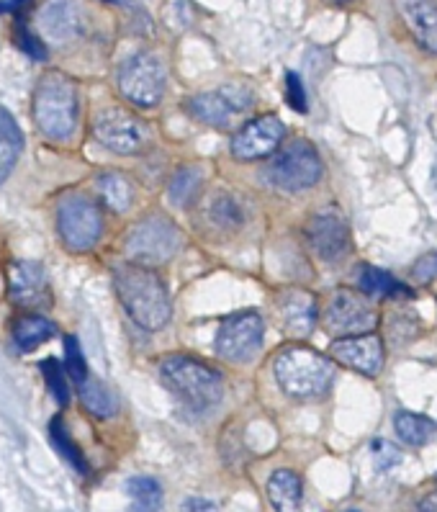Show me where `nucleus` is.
I'll return each instance as SVG.
<instances>
[{"label": "nucleus", "mask_w": 437, "mask_h": 512, "mask_svg": "<svg viewBox=\"0 0 437 512\" xmlns=\"http://www.w3.org/2000/svg\"><path fill=\"white\" fill-rule=\"evenodd\" d=\"M278 312H281L283 327H286L291 335H309L317 325V302H314L312 294H306V291L291 289L283 291L278 296Z\"/></svg>", "instance_id": "19"}, {"label": "nucleus", "mask_w": 437, "mask_h": 512, "mask_svg": "<svg viewBox=\"0 0 437 512\" xmlns=\"http://www.w3.org/2000/svg\"><path fill=\"white\" fill-rule=\"evenodd\" d=\"M330 356L342 366L355 368L360 374L378 376L384 368V345L376 335H353L330 345Z\"/></svg>", "instance_id": "16"}, {"label": "nucleus", "mask_w": 437, "mask_h": 512, "mask_svg": "<svg viewBox=\"0 0 437 512\" xmlns=\"http://www.w3.org/2000/svg\"><path fill=\"white\" fill-rule=\"evenodd\" d=\"M8 286H11V302H16L18 307H44L49 299L47 276L39 263H26V260L16 263L11 268Z\"/></svg>", "instance_id": "17"}, {"label": "nucleus", "mask_w": 437, "mask_h": 512, "mask_svg": "<svg viewBox=\"0 0 437 512\" xmlns=\"http://www.w3.org/2000/svg\"><path fill=\"white\" fill-rule=\"evenodd\" d=\"M16 44L21 49H24L26 55L34 57V60H47V49H44V44L39 42V37H34V31L26 29L24 21H18Z\"/></svg>", "instance_id": "34"}, {"label": "nucleus", "mask_w": 437, "mask_h": 512, "mask_svg": "<svg viewBox=\"0 0 437 512\" xmlns=\"http://www.w3.org/2000/svg\"><path fill=\"white\" fill-rule=\"evenodd\" d=\"M93 134L103 147L119 152V155H132V152L142 150V145L147 142V129L142 121L121 109L103 111L96 119Z\"/></svg>", "instance_id": "12"}, {"label": "nucleus", "mask_w": 437, "mask_h": 512, "mask_svg": "<svg viewBox=\"0 0 437 512\" xmlns=\"http://www.w3.org/2000/svg\"><path fill=\"white\" fill-rule=\"evenodd\" d=\"M414 276L420 278V281H432L437 276V255H427L422 258L417 266H414Z\"/></svg>", "instance_id": "36"}, {"label": "nucleus", "mask_w": 437, "mask_h": 512, "mask_svg": "<svg viewBox=\"0 0 437 512\" xmlns=\"http://www.w3.org/2000/svg\"><path fill=\"white\" fill-rule=\"evenodd\" d=\"M57 229L72 253H85L103 232L101 209L83 193H67L57 204Z\"/></svg>", "instance_id": "6"}, {"label": "nucleus", "mask_w": 437, "mask_h": 512, "mask_svg": "<svg viewBox=\"0 0 437 512\" xmlns=\"http://www.w3.org/2000/svg\"><path fill=\"white\" fill-rule=\"evenodd\" d=\"M330 3H337V6H345V3H350V0H330Z\"/></svg>", "instance_id": "39"}, {"label": "nucleus", "mask_w": 437, "mask_h": 512, "mask_svg": "<svg viewBox=\"0 0 437 512\" xmlns=\"http://www.w3.org/2000/svg\"><path fill=\"white\" fill-rule=\"evenodd\" d=\"M301 494L304 487L294 471L281 469L268 479V497L276 512H301Z\"/></svg>", "instance_id": "20"}, {"label": "nucleus", "mask_w": 437, "mask_h": 512, "mask_svg": "<svg viewBox=\"0 0 437 512\" xmlns=\"http://www.w3.org/2000/svg\"><path fill=\"white\" fill-rule=\"evenodd\" d=\"M98 188H101V196L103 201L108 204V209H114V211H126L129 206H132V183L126 181L124 175L119 173H108L103 175L101 181H98Z\"/></svg>", "instance_id": "27"}, {"label": "nucleus", "mask_w": 437, "mask_h": 512, "mask_svg": "<svg viewBox=\"0 0 437 512\" xmlns=\"http://www.w3.org/2000/svg\"><path fill=\"white\" fill-rule=\"evenodd\" d=\"M309 245L324 263H335L350 250V227L337 209H324L314 214L309 227Z\"/></svg>", "instance_id": "13"}, {"label": "nucleus", "mask_w": 437, "mask_h": 512, "mask_svg": "<svg viewBox=\"0 0 437 512\" xmlns=\"http://www.w3.org/2000/svg\"><path fill=\"white\" fill-rule=\"evenodd\" d=\"M286 127L278 116H260V119L250 121L232 139V152L237 160L247 163V160H260L278 150L281 145Z\"/></svg>", "instance_id": "14"}, {"label": "nucleus", "mask_w": 437, "mask_h": 512, "mask_svg": "<svg viewBox=\"0 0 437 512\" xmlns=\"http://www.w3.org/2000/svg\"><path fill=\"white\" fill-rule=\"evenodd\" d=\"M396 8L412 37L430 52H437V0H396Z\"/></svg>", "instance_id": "18"}, {"label": "nucleus", "mask_w": 437, "mask_h": 512, "mask_svg": "<svg viewBox=\"0 0 437 512\" xmlns=\"http://www.w3.org/2000/svg\"><path fill=\"white\" fill-rule=\"evenodd\" d=\"M322 320L324 330L335 338H353V335H366L368 330L376 327V312L360 294L340 289L330 296Z\"/></svg>", "instance_id": "9"}, {"label": "nucleus", "mask_w": 437, "mask_h": 512, "mask_svg": "<svg viewBox=\"0 0 437 512\" xmlns=\"http://www.w3.org/2000/svg\"><path fill=\"white\" fill-rule=\"evenodd\" d=\"M78 389H80V399H83V407L90 412V415L111 417L116 412V407H119V404H116L114 392H111L101 379L88 376Z\"/></svg>", "instance_id": "21"}, {"label": "nucleus", "mask_w": 437, "mask_h": 512, "mask_svg": "<svg viewBox=\"0 0 437 512\" xmlns=\"http://www.w3.org/2000/svg\"><path fill=\"white\" fill-rule=\"evenodd\" d=\"M322 173L324 168L317 150L306 142H291L286 150H281L270 160L268 170H265L273 186L291 193L317 186L322 181Z\"/></svg>", "instance_id": "7"}, {"label": "nucleus", "mask_w": 437, "mask_h": 512, "mask_svg": "<svg viewBox=\"0 0 437 512\" xmlns=\"http://www.w3.org/2000/svg\"><path fill=\"white\" fill-rule=\"evenodd\" d=\"M265 322L258 312L232 314L216 332V350L227 361H250L263 345Z\"/></svg>", "instance_id": "10"}, {"label": "nucleus", "mask_w": 437, "mask_h": 512, "mask_svg": "<svg viewBox=\"0 0 437 512\" xmlns=\"http://www.w3.org/2000/svg\"><path fill=\"white\" fill-rule=\"evenodd\" d=\"M49 435H52V446L60 451V456L65 458L67 464H70L72 469H78L80 474H88V466H85L83 453H80V448L75 446V440H72L70 430L65 428L62 417H54L52 425H49Z\"/></svg>", "instance_id": "26"}, {"label": "nucleus", "mask_w": 437, "mask_h": 512, "mask_svg": "<svg viewBox=\"0 0 437 512\" xmlns=\"http://www.w3.org/2000/svg\"><path fill=\"white\" fill-rule=\"evenodd\" d=\"M36 24L54 44H67L85 31V11L80 0H49L39 11Z\"/></svg>", "instance_id": "15"}, {"label": "nucleus", "mask_w": 437, "mask_h": 512, "mask_svg": "<svg viewBox=\"0 0 437 512\" xmlns=\"http://www.w3.org/2000/svg\"><path fill=\"white\" fill-rule=\"evenodd\" d=\"M42 374H44V379H47L49 392L54 394V399H57L60 404L70 402V386H67L65 368L60 366V361H54V358H44Z\"/></svg>", "instance_id": "29"}, {"label": "nucleus", "mask_w": 437, "mask_h": 512, "mask_svg": "<svg viewBox=\"0 0 437 512\" xmlns=\"http://www.w3.org/2000/svg\"><path fill=\"white\" fill-rule=\"evenodd\" d=\"M65 368H67V374H70V379L78 386L90 376L78 338H72V335H67L65 338Z\"/></svg>", "instance_id": "30"}, {"label": "nucleus", "mask_w": 437, "mask_h": 512, "mask_svg": "<svg viewBox=\"0 0 437 512\" xmlns=\"http://www.w3.org/2000/svg\"><path fill=\"white\" fill-rule=\"evenodd\" d=\"M106 3H124V0H106Z\"/></svg>", "instance_id": "40"}, {"label": "nucleus", "mask_w": 437, "mask_h": 512, "mask_svg": "<svg viewBox=\"0 0 437 512\" xmlns=\"http://www.w3.org/2000/svg\"><path fill=\"white\" fill-rule=\"evenodd\" d=\"M54 332H57V327L44 320V317H24L13 330V340H16L18 350L26 353V350H34L36 345H42L44 340L52 338Z\"/></svg>", "instance_id": "24"}, {"label": "nucleus", "mask_w": 437, "mask_h": 512, "mask_svg": "<svg viewBox=\"0 0 437 512\" xmlns=\"http://www.w3.org/2000/svg\"><path fill=\"white\" fill-rule=\"evenodd\" d=\"M358 284L363 289V294L373 296V299H386V296H394L399 291H404V286L391 278L389 273L381 271V268L363 266L358 273Z\"/></svg>", "instance_id": "25"}, {"label": "nucleus", "mask_w": 437, "mask_h": 512, "mask_svg": "<svg viewBox=\"0 0 437 512\" xmlns=\"http://www.w3.org/2000/svg\"><path fill=\"white\" fill-rule=\"evenodd\" d=\"M132 497V512H157L162 505V489L150 476H134L126 484Z\"/></svg>", "instance_id": "23"}, {"label": "nucleus", "mask_w": 437, "mask_h": 512, "mask_svg": "<svg viewBox=\"0 0 437 512\" xmlns=\"http://www.w3.org/2000/svg\"><path fill=\"white\" fill-rule=\"evenodd\" d=\"M180 247V232L170 219L152 214V217L142 219L134 224L126 235L124 250L126 258L137 263V266H157L165 260L173 258Z\"/></svg>", "instance_id": "5"}, {"label": "nucleus", "mask_w": 437, "mask_h": 512, "mask_svg": "<svg viewBox=\"0 0 437 512\" xmlns=\"http://www.w3.org/2000/svg\"><path fill=\"white\" fill-rule=\"evenodd\" d=\"M0 145L11 147L16 152H21V147H24V134L6 109H0Z\"/></svg>", "instance_id": "33"}, {"label": "nucleus", "mask_w": 437, "mask_h": 512, "mask_svg": "<svg viewBox=\"0 0 437 512\" xmlns=\"http://www.w3.org/2000/svg\"><path fill=\"white\" fill-rule=\"evenodd\" d=\"M276 379L288 397L312 399L330 389L335 368L317 350L288 348L276 358Z\"/></svg>", "instance_id": "4"}, {"label": "nucleus", "mask_w": 437, "mask_h": 512, "mask_svg": "<svg viewBox=\"0 0 437 512\" xmlns=\"http://www.w3.org/2000/svg\"><path fill=\"white\" fill-rule=\"evenodd\" d=\"M252 106V93L245 88H216V91L198 93L188 101V109L198 121H204L209 127L227 129L234 121L240 119L247 109Z\"/></svg>", "instance_id": "11"}, {"label": "nucleus", "mask_w": 437, "mask_h": 512, "mask_svg": "<svg viewBox=\"0 0 437 512\" xmlns=\"http://www.w3.org/2000/svg\"><path fill=\"white\" fill-rule=\"evenodd\" d=\"M371 456H373V464H376L378 471L394 469V466L402 461V453H399V448L384 438L371 440Z\"/></svg>", "instance_id": "32"}, {"label": "nucleus", "mask_w": 437, "mask_h": 512, "mask_svg": "<svg viewBox=\"0 0 437 512\" xmlns=\"http://www.w3.org/2000/svg\"><path fill=\"white\" fill-rule=\"evenodd\" d=\"M286 103L294 111H299V114H306V109H309V103H306L304 83H301L299 75L291 73V70H288V75H286Z\"/></svg>", "instance_id": "35"}, {"label": "nucleus", "mask_w": 437, "mask_h": 512, "mask_svg": "<svg viewBox=\"0 0 437 512\" xmlns=\"http://www.w3.org/2000/svg\"><path fill=\"white\" fill-rule=\"evenodd\" d=\"M242 209L240 204L234 199H229V196H224V199H216L214 206H211V219H214L216 224H222L224 229H232L237 227V224L242 222Z\"/></svg>", "instance_id": "31"}, {"label": "nucleus", "mask_w": 437, "mask_h": 512, "mask_svg": "<svg viewBox=\"0 0 437 512\" xmlns=\"http://www.w3.org/2000/svg\"><path fill=\"white\" fill-rule=\"evenodd\" d=\"M396 435L409 443V446H427L432 435L437 433V425L425 415H414V412H399L394 420Z\"/></svg>", "instance_id": "22"}, {"label": "nucleus", "mask_w": 437, "mask_h": 512, "mask_svg": "<svg viewBox=\"0 0 437 512\" xmlns=\"http://www.w3.org/2000/svg\"><path fill=\"white\" fill-rule=\"evenodd\" d=\"M114 286L121 307L129 312L134 322L144 330H162L168 325L173 307L170 294L152 268L126 263L114 271Z\"/></svg>", "instance_id": "1"}, {"label": "nucleus", "mask_w": 437, "mask_h": 512, "mask_svg": "<svg viewBox=\"0 0 437 512\" xmlns=\"http://www.w3.org/2000/svg\"><path fill=\"white\" fill-rule=\"evenodd\" d=\"M160 376L170 392L193 412H209L224 397V381L214 368L196 358L170 356L162 361Z\"/></svg>", "instance_id": "2"}, {"label": "nucleus", "mask_w": 437, "mask_h": 512, "mask_svg": "<svg viewBox=\"0 0 437 512\" xmlns=\"http://www.w3.org/2000/svg\"><path fill=\"white\" fill-rule=\"evenodd\" d=\"M34 121L49 139H67L78 124V91L67 75L49 73L34 93Z\"/></svg>", "instance_id": "3"}, {"label": "nucleus", "mask_w": 437, "mask_h": 512, "mask_svg": "<svg viewBox=\"0 0 437 512\" xmlns=\"http://www.w3.org/2000/svg\"><path fill=\"white\" fill-rule=\"evenodd\" d=\"M165 83H168L165 67L150 52H139L121 65L119 91L134 106H142V109L157 106L165 93Z\"/></svg>", "instance_id": "8"}, {"label": "nucleus", "mask_w": 437, "mask_h": 512, "mask_svg": "<svg viewBox=\"0 0 437 512\" xmlns=\"http://www.w3.org/2000/svg\"><path fill=\"white\" fill-rule=\"evenodd\" d=\"M201 191V173L196 168H183L170 183V199L175 206H188Z\"/></svg>", "instance_id": "28"}, {"label": "nucleus", "mask_w": 437, "mask_h": 512, "mask_svg": "<svg viewBox=\"0 0 437 512\" xmlns=\"http://www.w3.org/2000/svg\"><path fill=\"white\" fill-rule=\"evenodd\" d=\"M420 512H437V489L432 494H427L425 500H422Z\"/></svg>", "instance_id": "38"}, {"label": "nucleus", "mask_w": 437, "mask_h": 512, "mask_svg": "<svg viewBox=\"0 0 437 512\" xmlns=\"http://www.w3.org/2000/svg\"><path fill=\"white\" fill-rule=\"evenodd\" d=\"M183 512H219V510H216L214 502L201 500V497H188V500L183 502Z\"/></svg>", "instance_id": "37"}]
</instances>
